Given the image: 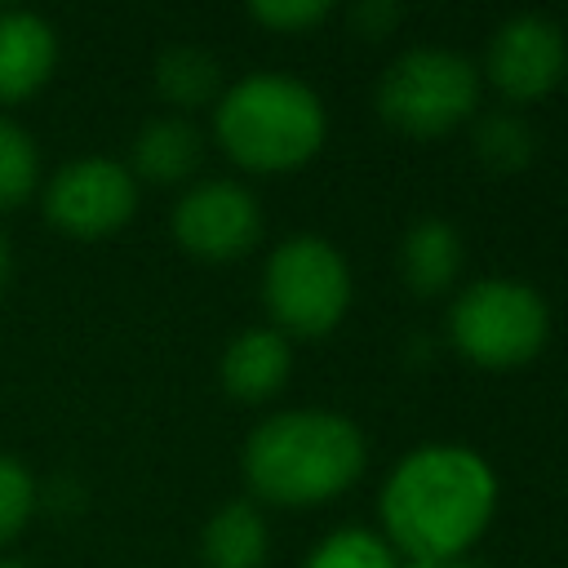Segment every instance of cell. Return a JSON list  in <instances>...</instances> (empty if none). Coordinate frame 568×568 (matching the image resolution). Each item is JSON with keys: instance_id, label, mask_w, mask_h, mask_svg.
<instances>
[{"instance_id": "obj_7", "label": "cell", "mask_w": 568, "mask_h": 568, "mask_svg": "<svg viewBox=\"0 0 568 568\" xmlns=\"http://www.w3.org/2000/svg\"><path fill=\"white\" fill-rule=\"evenodd\" d=\"M138 209V178L111 155H80L40 182V213L71 240H102Z\"/></svg>"}, {"instance_id": "obj_2", "label": "cell", "mask_w": 568, "mask_h": 568, "mask_svg": "<svg viewBox=\"0 0 568 568\" xmlns=\"http://www.w3.org/2000/svg\"><path fill=\"white\" fill-rule=\"evenodd\" d=\"M240 462L257 497L306 506L359 475L364 430L337 408H280L248 430Z\"/></svg>"}, {"instance_id": "obj_3", "label": "cell", "mask_w": 568, "mask_h": 568, "mask_svg": "<svg viewBox=\"0 0 568 568\" xmlns=\"http://www.w3.org/2000/svg\"><path fill=\"white\" fill-rule=\"evenodd\" d=\"M328 129L320 93L288 71H248L213 102L217 142L248 169H284L306 160Z\"/></svg>"}, {"instance_id": "obj_17", "label": "cell", "mask_w": 568, "mask_h": 568, "mask_svg": "<svg viewBox=\"0 0 568 568\" xmlns=\"http://www.w3.org/2000/svg\"><path fill=\"white\" fill-rule=\"evenodd\" d=\"M40 146L31 129L0 115V213H13L40 191Z\"/></svg>"}, {"instance_id": "obj_9", "label": "cell", "mask_w": 568, "mask_h": 568, "mask_svg": "<svg viewBox=\"0 0 568 568\" xmlns=\"http://www.w3.org/2000/svg\"><path fill=\"white\" fill-rule=\"evenodd\" d=\"M564 62H568L564 27L541 9H519L497 22L484 67L506 98H537L564 75Z\"/></svg>"}, {"instance_id": "obj_15", "label": "cell", "mask_w": 568, "mask_h": 568, "mask_svg": "<svg viewBox=\"0 0 568 568\" xmlns=\"http://www.w3.org/2000/svg\"><path fill=\"white\" fill-rule=\"evenodd\" d=\"M151 75H155L160 98L169 106H178V115L191 111V106L213 102L217 89H222V62L204 44H186V40L182 44H164L155 53Z\"/></svg>"}, {"instance_id": "obj_10", "label": "cell", "mask_w": 568, "mask_h": 568, "mask_svg": "<svg viewBox=\"0 0 568 568\" xmlns=\"http://www.w3.org/2000/svg\"><path fill=\"white\" fill-rule=\"evenodd\" d=\"M58 71V31L31 9H0V106L36 98Z\"/></svg>"}, {"instance_id": "obj_13", "label": "cell", "mask_w": 568, "mask_h": 568, "mask_svg": "<svg viewBox=\"0 0 568 568\" xmlns=\"http://www.w3.org/2000/svg\"><path fill=\"white\" fill-rule=\"evenodd\" d=\"M266 546V519L248 497L222 501L200 528V555L209 568H262Z\"/></svg>"}, {"instance_id": "obj_11", "label": "cell", "mask_w": 568, "mask_h": 568, "mask_svg": "<svg viewBox=\"0 0 568 568\" xmlns=\"http://www.w3.org/2000/svg\"><path fill=\"white\" fill-rule=\"evenodd\" d=\"M204 160V133L169 111V115H151L138 133H133V164L129 173L138 182H155V186H173V182H186Z\"/></svg>"}, {"instance_id": "obj_19", "label": "cell", "mask_w": 568, "mask_h": 568, "mask_svg": "<svg viewBox=\"0 0 568 568\" xmlns=\"http://www.w3.org/2000/svg\"><path fill=\"white\" fill-rule=\"evenodd\" d=\"M36 506H40L36 475L13 453H0V546H9L31 524Z\"/></svg>"}, {"instance_id": "obj_16", "label": "cell", "mask_w": 568, "mask_h": 568, "mask_svg": "<svg viewBox=\"0 0 568 568\" xmlns=\"http://www.w3.org/2000/svg\"><path fill=\"white\" fill-rule=\"evenodd\" d=\"M470 146H475V155H479L488 169L510 173V169H524V164L532 160L537 133H532V124H528L519 111L497 106V111H484V115L475 120Z\"/></svg>"}, {"instance_id": "obj_8", "label": "cell", "mask_w": 568, "mask_h": 568, "mask_svg": "<svg viewBox=\"0 0 568 568\" xmlns=\"http://www.w3.org/2000/svg\"><path fill=\"white\" fill-rule=\"evenodd\" d=\"M173 240L195 257H240L262 235V204L235 178H200L173 204Z\"/></svg>"}, {"instance_id": "obj_1", "label": "cell", "mask_w": 568, "mask_h": 568, "mask_svg": "<svg viewBox=\"0 0 568 568\" xmlns=\"http://www.w3.org/2000/svg\"><path fill=\"white\" fill-rule=\"evenodd\" d=\"M497 501V475L484 453L430 439L408 448L382 484V524L408 559L462 555L488 524Z\"/></svg>"}, {"instance_id": "obj_18", "label": "cell", "mask_w": 568, "mask_h": 568, "mask_svg": "<svg viewBox=\"0 0 568 568\" xmlns=\"http://www.w3.org/2000/svg\"><path fill=\"white\" fill-rule=\"evenodd\" d=\"M302 568H399V559L390 555L386 537H377L368 528H355V524H342L324 541L311 546Z\"/></svg>"}, {"instance_id": "obj_21", "label": "cell", "mask_w": 568, "mask_h": 568, "mask_svg": "<svg viewBox=\"0 0 568 568\" xmlns=\"http://www.w3.org/2000/svg\"><path fill=\"white\" fill-rule=\"evenodd\" d=\"M399 4L395 0H359L355 9H351V27L355 31H364V36H382V31H390L395 22H399Z\"/></svg>"}, {"instance_id": "obj_4", "label": "cell", "mask_w": 568, "mask_h": 568, "mask_svg": "<svg viewBox=\"0 0 568 568\" xmlns=\"http://www.w3.org/2000/svg\"><path fill=\"white\" fill-rule=\"evenodd\" d=\"M546 297L515 275L470 280L448 302V337L475 364H519L546 342Z\"/></svg>"}, {"instance_id": "obj_5", "label": "cell", "mask_w": 568, "mask_h": 568, "mask_svg": "<svg viewBox=\"0 0 568 568\" xmlns=\"http://www.w3.org/2000/svg\"><path fill=\"white\" fill-rule=\"evenodd\" d=\"M479 71L448 44H413L377 75V111L404 133H444L470 115Z\"/></svg>"}, {"instance_id": "obj_20", "label": "cell", "mask_w": 568, "mask_h": 568, "mask_svg": "<svg viewBox=\"0 0 568 568\" xmlns=\"http://www.w3.org/2000/svg\"><path fill=\"white\" fill-rule=\"evenodd\" d=\"M253 18L271 22V27H302V22H315L328 13L324 0H253L248 4Z\"/></svg>"}, {"instance_id": "obj_12", "label": "cell", "mask_w": 568, "mask_h": 568, "mask_svg": "<svg viewBox=\"0 0 568 568\" xmlns=\"http://www.w3.org/2000/svg\"><path fill=\"white\" fill-rule=\"evenodd\" d=\"M288 364H293L288 337L271 324H253V328H240L222 346L217 373L235 399H266L288 377Z\"/></svg>"}, {"instance_id": "obj_24", "label": "cell", "mask_w": 568, "mask_h": 568, "mask_svg": "<svg viewBox=\"0 0 568 568\" xmlns=\"http://www.w3.org/2000/svg\"><path fill=\"white\" fill-rule=\"evenodd\" d=\"M0 568H27V564H18V559H0Z\"/></svg>"}, {"instance_id": "obj_22", "label": "cell", "mask_w": 568, "mask_h": 568, "mask_svg": "<svg viewBox=\"0 0 568 568\" xmlns=\"http://www.w3.org/2000/svg\"><path fill=\"white\" fill-rule=\"evenodd\" d=\"M399 568H484L475 555H430V559H408V564H399Z\"/></svg>"}, {"instance_id": "obj_6", "label": "cell", "mask_w": 568, "mask_h": 568, "mask_svg": "<svg viewBox=\"0 0 568 568\" xmlns=\"http://www.w3.org/2000/svg\"><path fill=\"white\" fill-rule=\"evenodd\" d=\"M262 297L280 333H324L351 302V266L333 240L297 231L271 248L262 266Z\"/></svg>"}, {"instance_id": "obj_14", "label": "cell", "mask_w": 568, "mask_h": 568, "mask_svg": "<svg viewBox=\"0 0 568 568\" xmlns=\"http://www.w3.org/2000/svg\"><path fill=\"white\" fill-rule=\"evenodd\" d=\"M399 271L413 293H439L462 271V235L448 217H417L399 240Z\"/></svg>"}, {"instance_id": "obj_23", "label": "cell", "mask_w": 568, "mask_h": 568, "mask_svg": "<svg viewBox=\"0 0 568 568\" xmlns=\"http://www.w3.org/2000/svg\"><path fill=\"white\" fill-rule=\"evenodd\" d=\"M13 266H18V257H13V240L0 231V293H4L9 280H13Z\"/></svg>"}]
</instances>
